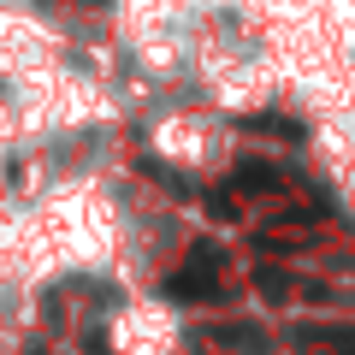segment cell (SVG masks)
<instances>
[{
    "label": "cell",
    "instance_id": "6da1fadb",
    "mask_svg": "<svg viewBox=\"0 0 355 355\" xmlns=\"http://www.w3.org/2000/svg\"><path fill=\"white\" fill-rule=\"evenodd\" d=\"M125 243V214L95 184H60L0 225V272L12 284H48L60 272H107Z\"/></svg>",
    "mask_w": 355,
    "mask_h": 355
},
{
    "label": "cell",
    "instance_id": "7a4b0ae2",
    "mask_svg": "<svg viewBox=\"0 0 355 355\" xmlns=\"http://www.w3.org/2000/svg\"><path fill=\"white\" fill-rule=\"evenodd\" d=\"M148 148L160 154L166 166H178V172L207 178V172H225L231 166V148H237V142H231L225 119L196 113V107H178V113H166V119L148 125Z\"/></svg>",
    "mask_w": 355,
    "mask_h": 355
},
{
    "label": "cell",
    "instance_id": "3957f363",
    "mask_svg": "<svg viewBox=\"0 0 355 355\" xmlns=\"http://www.w3.org/2000/svg\"><path fill=\"white\" fill-rule=\"evenodd\" d=\"M107 343H113V355H178L184 314L166 296H125L107 314Z\"/></svg>",
    "mask_w": 355,
    "mask_h": 355
}]
</instances>
